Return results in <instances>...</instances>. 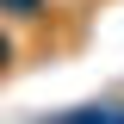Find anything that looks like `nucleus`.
Instances as JSON below:
<instances>
[{"label":"nucleus","instance_id":"1","mask_svg":"<svg viewBox=\"0 0 124 124\" xmlns=\"http://www.w3.org/2000/svg\"><path fill=\"white\" fill-rule=\"evenodd\" d=\"M0 19H6V25H44L50 0H0Z\"/></svg>","mask_w":124,"mask_h":124},{"label":"nucleus","instance_id":"2","mask_svg":"<svg viewBox=\"0 0 124 124\" xmlns=\"http://www.w3.org/2000/svg\"><path fill=\"white\" fill-rule=\"evenodd\" d=\"M13 56H19V44H13V31H6V19H0V75L13 68Z\"/></svg>","mask_w":124,"mask_h":124}]
</instances>
